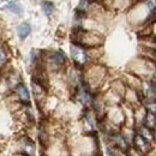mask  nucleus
I'll use <instances>...</instances> for the list:
<instances>
[{"label": "nucleus", "mask_w": 156, "mask_h": 156, "mask_svg": "<svg viewBox=\"0 0 156 156\" xmlns=\"http://www.w3.org/2000/svg\"><path fill=\"white\" fill-rule=\"evenodd\" d=\"M71 52H72V58H73V60H75V61H77V63H79V64L85 63L87 56H85L84 52L82 51V49H79V48H77V47H72Z\"/></svg>", "instance_id": "nucleus-1"}, {"label": "nucleus", "mask_w": 156, "mask_h": 156, "mask_svg": "<svg viewBox=\"0 0 156 156\" xmlns=\"http://www.w3.org/2000/svg\"><path fill=\"white\" fill-rule=\"evenodd\" d=\"M135 144H136V146L138 148L139 150H142V151H148L149 150V146H150V143L148 142V141H145V139L139 135V136H137L136 138H135Z\"/></svg>", "instance_id": "nucleus-2"}, {"label": "nucleus", "mask_w": 156, "mask_h": 156, "mask_svg": "<svg viewBox=\"0 0 156 156\" xmlns=\"http://www.w3.org/2000/svg\"><path fill=\"white\" fill-rule=\"evenodd\" d=\"M18 36H19V38L21 40H24V38H27L28 36H29V34H30V31H31V28H30V25L28 23H23V24H21V25L18 27Z\"/></svg>", "instance_id": "nucleus-3"}, {"label": "nucleus", "mask_w": 156, "mask_h": 156, "mask_svg": "<svg viewBox=\"0 0 156 156\" xmlns=\"http://www.w3.org/2000/svg\"><path fill=\"white\" fill-rule=\"evenodd\" d=\"M6 7H7V9H9L10 11H12L13 13H17L18 16H21V14L23 13V7L21 6V4H19L18 1H11Z\"/></svg>", "instance_id": "nucleus-4"}, {"label": "nucleus", "mask_w": 156, "mask_h": 156, "mask_svg": "<svg viewBox=\"0 0 156 156\" xmlns=\"http://www.w3.org/2000/svg\"><path fill=\"white\" fill-rule=\"evenodd\" d=\"M41 6H42V10H43V12H45L47 16H51V14L53 13V10H54L53 3H51V1H42Z\"/></svg>", "instance_id": "nucleus-5"}, {"label": "nucleus", "mask_w": 156, "mask_h": 156, "mask_svg": "<svg viewBox=\"0 0 156 156\" xmlns=\"http://www.w3.org/2000/svg\"><path fill=\"white\" fill-rule=\"evenodd\" d=\"M18 94H19V97L22 98V101L24 102H29V93H28V89L25 87L21 85L18 88Z\"/></svg>", "instance_id": "nucleus-6"}, {"label": "nucleus", "mask_w": 156, "mask_h": 156, "mask_svg": "<svg viewBox=\"0 0 156 156\" xmlns=\"http://www.w3.org/2000/svg\"><path fill=\"white\" fill-rule=\"evenodd\" d=\"M141 136L145 139V141L149 142V143L154 139V135H153V132H151L149 129H142L141 130Z\"/></svg>", "instance_id": "nucleus-7"}, {"label": "nucleus", "mask_w": 156, "mask_h": 156, "mask_svg": "<svg viewBox=\"0 0 156 156\" xmlns=\"http://www.w3.org/2000/svg\"><path fill=\"white\" fill-rule=\"evenodd\" d=\"M156 119H155V117H154V114H148V117H146V125H148V127L149 129H153V127H155V125H156V121H155Z\"/></svg>", "instance_id": "nucleus-8"}, {"label": "nucleus", "mask_w": 156, "mask_h": 156, "mask_svg": "<svg viewBox=\"0 0 156 156\" xmlns=\"http://www.w3.org/2000/svg\"><path fill=\"white\" fill-rule=\"evenodd\" d=\"M54 59H55V61L58 63L59 65H61L64 61H65V58H64V55H61L60 53H58V54H55V56H54Z\"/></svg>", "instance_id": "nucleus-9"}, {"label": "nucleus", "mask_w": 156, "mask_h": 156, "mask_svg": "<svg viewBox=\"0 0 156 156\" xmlns=\"http://www.w3.org/2000/svg\"><path fill=\"white\" fill-rule=\"evenodd\" d=\"M5 60H6V55H5V52H4V49L0 47V66L5 63Z\"/></svg>", "instance_id": "nucleus-10"}, {"label": "nucleus", "mask_w": 156, "mask_h": 156, "mask_svg": "<svg viewBox=\"0 0 156 156\" xmlns=\"http://www.w3.org/2000/svg\"><path fill=\"white\" fill-rule=\"evenodd\" d=\"M148 109L150 111L151 114H154V115H155V114H156V103L155 102L149 103V104H148Z\"/></svg>", "instance_id": "nucleus-11"}, {"label": "nucleus", "mask_w": 156, "mask_h": 156, "mask_svg": "<svg viewBox=\"0 0 156 156\" xmlns=\"http://www.w3.org/2000/svg\"><path fill=\"white\" fill-rule=\"evenodd\" d=\"M118 144L120 145V146H122V149H126L127 148V144L125 143V141H124V138H118Z\"/></svg>", "instance_id": "nucleus-12"}, {"label": "nucleus", "mask_w": 156, "mask_h": 156, "mask_svg": "<svg viewBox=\"0 0 156 156\" xmlns=\"http://www.w3.org/2000/svg\"><path fill=\"white\" fill-rule=\"evenodd\" d=\"M148 6H149L150 9H155L156 7V0H149V1H148Z\"/></svg>", "instance_id": "nucleus-13"}, {"label": "nucleus", "mask_w": 156, "mask_h": 156, "mask_svg": "<svg viewBox=\"0 0 156 156\" xmlns=\"http://www.w3.org/2000/svg\"><path fill=\"white\" fill-rule=\"evenodd\" d=\"M87 6H88V0H82L80 5H79V9H85Z\"/></svg>", "instance_id": "nucleus-14"}, {"label": "nucleus", "mask_w": 156, "mask_h": 156, "mask_svg": "<svg viewBox=\"0 0 156 156\" xmlns=\"http://www.w3.org/2000/svg\"><path fill=\"white\" fill-rule=\"evenodd\" d=\"M108 156H117L115 154H114L112 150H108Z\"/></svg>", "instance_id": "nucleus-15"}, {"label": "nucleus", "mask_w": 156, "mask_h": 156, "mask_svg": "<svg viewBox=\"0 0 156 156\" xmlns=\"http://www.w3.org/2000/svg\"><path fill=\"white\" fill-rule=\"evenodd\" d=\"M0 1H7V0H0Z\"/></svg>", "instance_id": "nucleus-16"}]
</instances>
